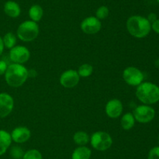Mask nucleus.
Masks as SVG:
<instances>
[{"label":"nucleus","instance_id":"26","mask_svg":"<svg viewBox=\"0 0 159 159\" xmlns=\"http://www.w3.org/2000/svg\"><path fill=\"white\" fill-rule=\"evenodd\" d=\"M8 65L5 61L0 60V76L5 74L6 70H7Z\"/></svg>","mask_w":159,"mask_h":159},{"label":"nucleus","instance_id":"12","mask_svg":"<svg viewBox=\"0 0 159 159\" xmlns=\"http://www.w3.org/2000/svg\"><path fill=\"white\" fill-rule=\"evenodd\" d=\"M123 112V104L120 100L112 99L106 105V113L110 118H116L120 117Z\"/></svg>","mask_w":159,"mask_h":159},{"label":"nucleus","instance_id":"7","mask_svg":"<svg viewBox=\"0 0 159 159\" xmlns=\"http://www.w3.org/2000/svg\"><path fill=\"white\" fill-rule=\"evenodd\" d=\"M123 78L130 86H138L144 80V73L134 66H129L124 70Z\"/></svg>","mask_w":159,"mask_h":159},{"label":"nucleus","instance_id":"6","mask_svg":"<svg viewBox=\"0 0 159 159\" xmlns=\"http://www.w3.org/2000/svg\"><path fill=\"white\" fill-rule=\"evenodd\" d=\"M134 117L140 123H148L152 122L155 116V111L148 104L139 105L134 110Z\"/></svg>","mask_w":159,"mask_h":159},{"label":"nucleus","instance_id":"21","mask_svg":"<svg viewBox=\"0 0 159 159\" xmlns=\"http://www.w3.org/2000/svg\"><path fill=\"white\" fill-rule=\"evenodd\" d=\"M93 68L90 64H83L81 66H79V70H78V73H79V76L82 77H88L90 75L93 73Z\"/></svg>","mask_w":159,"mask_h":159},{"label":"nucleus","instance_id":"14","mask_svg":"<svg viewBox=\"0 0 159 159\" xmlns=\"http://www.w3.org/2000/svg\"><path fill=\"white\" fill-rule=\"evenodd\" d=\"M4 12L8 17L16 18L20 15L21 9L18 3L14 1H7L4 5Z\"/></svg>","mask_w":159,"mask_h":159},{"label":"nucleus","instance_id":"25","mask_svg":"<svg viewBox=\"0 0 159 159\" xmlns=\"http://www.w3.org/2000/svg\"><path fill=\"white\" fill-rule=\"evenodd\" d=\"M148 159H159V147H155L150 150Z\"/></svg>","mask_w":159,"mask_h":159},{"label":"nucleus","instance_id":"28","mask_svg":"<svg viewBox=\"0 0 159 159\" xmlns=\"http://www.w3.org/2000/svg\"><path fill=\"white\" fill-rule=\"evenodd\" d=\"M147 19L148 20V21L150 22L151 24H152V23H154V22H155V20H157V19H158V17H157V15L155 13H154V12H152V13L149 14Z\"/></svg>","mask_w":159,"mask_h":159},{"label":"nucleus","instance_id":"32","mask_svg":"<svg viewBox=\"0 0 159 159\" xmlns=\"http://www.w3.org/2000/svg\"><path fill=\"white\" fill-rule=\"evenodd\" d=\"M157 2H158L159 3V0H157Z\"/></svg>","mask_w":159,"mask_h":159},{"label":"nucleus","instance_id":"29","mask_svg":"<svg viewBox=\"0 0 159 159\" xmlns=\"http://www.w3.org/2000/svg\"><path fill=\"white\" fill-rule=\"evenodd\" d=\"M3 50H4V44H3L2 41V38L0 37V55L2 54Z\"/></svg>","mask_w":159,"mask_h":159},{"label":"nucleus","instance_id":"5","mask_svg":"<svg viewBox=\"0 0 159 159\" xmlns=\"http://www.w3.org/2000/svg\"><path fill=\"white\" fill-rule=\"evenodd\" d=\"M91 145L95 150L104 151L108 150L113 144L111 136L106 132L98 131L94 132L90 138Z\"/></svg>","mask_w":159,"mask_h":159},{"label":"nucleus","instance_id":"2","mask_svg":"<svg viewBox=\"0 0 159 159\" xmlns=\"http://www.w3.org/2000/svg\"><path fill=\"white\" fill-rule=\"evenodd\" d=\"M28 70L22 64L12 63L8 65L5 73V79L9 86L19 87L23 85L28 78Z\"/></svg>","mask_w":159,"mask_h":159},{"label":"nucleus","instance_id":"33","mask_svg":"<svg viewBox=\"0 0 159 159\" xmlns=\"http://www.w3.org/2000/svg\"><path fill=\"white\" fill-rule=\"evenodd\" d=\"M158 141H159V136H158Z\"/></svg>","mask_w":159,"mask_h":159},{"label":"nucleus","instance_id":"1","mask_svg":"<svg viewBox=\"0 0 159 159\" xmlns=\"http://www.w3.org/2000/svg\"><path fill=\"white\" fill-rule=\"evenodd\" d=\"M127 29L133 37L144 38L152 31V24L146 17L135 15L128 18Z\"/></svg>","mask_w":159,"mask_h":159},{"label":"nucleus","instance_id":"9","mask_svg":"<svg viewBox=\"0 0 159 159\" xmlns=\"http://www.w3.org/2000/svg\"><path fill=\"white\" fill-rule=\"evenodd\" d=\"M100 20L96 17H89L83 20L81 23V29L87 34H94L99 32L101 29Z\"/></svg>","mask_w":159,"mask_h":159},{"label":"nucleus","instance_id":"31","mask_svg":"<svg viewBox=\"0 0 159 159\" xmlns=\"http://www.w3.org/2000/svg\"><path fill=\"white\" fill-rule=\"evenodd\" d=\"M155 66L157 67V68H158V69H159V58H158V59H157L156 61H155Z\"/></svg>","mask_w":159,"mask_h":159},{"label":"nucleus","instance_id":"4","mask_svg":"<svg viewBox=\"0 0 159 159\" xmlns=\"http://www.w3.org/2000/svg\"><path fill=\"white\" fill-rule=\"evenodd\" d=\"M39 34V26L36 22L26 20L23 22L17 29V37L25 42L32 41Z\"/></svg>","mask_w":159,"mask_h":159},{"label":"nucleus","instance_id":"27","mask_svg":"<svg viewBox=\"0 0 159 159\" xmlns=\"http://www.w3.org/2000/svg\"><path fill=\"white\" fill-rule=\"evenodd\" d=\"M152 30L159 34V19H157L154 23H152Z\"/></svg>","mask_w":159,"mask_h":159},{"label":"nucleus","instance_id":"30","mask_svg":"<svg viewBox=\"0 0 159 159\" xmlns=\"http://www.w3.org/2000/svg\"><path fill=\"white\" fill-rule=\"evenodd\" d=\"M37 75V72L34 70H31L30 71H28V76H31V77H34Z\"/></svg>","mask_w":159,"mask_h":159},{"label":"nucleus","instance_id":"3","mask_svg":"<svg viewBox=\"0 0 159 159\" xmlns=\"http://www.w3.org/2000/svg\"><path fill=\"white\" fill-rule=\"evenodd\" d=\"M136 96L143 104H155L159 101V87L153 83L142 82L137 87Z\"/></svg>","mask_w":159,"mask_h":159},{"label":"nucleus","instance_id":"24","mask_svg":"<svg viewBox=\"0 0 159 159\" xmlns=\"http://www.w3.org/2000/svg\"><path fill=\"white\" fill-rule=\"evenodd\" d=\"M110 13V10H109L108 7L106 6H102L96 12V17L99 20H104V19L107 18Z\"/></svg>","mask_w":159,"mask_h":159},{"label":"nucleus","instance_id":"20","mask_svg":"<svg viewBox=\"0 0 159 159\" xmlns=\"http://www.w3.org/2000/svg\"><path fill=\"white\" fill-rule=\"evenodd\" d=\"M3 44H4V47L11 49L13 47L16 46V37L13 33L9 32L7 34H5V36L2 38Z\"/></svg>","mask_w":159,"mask_h":159},{"label":"nucleus","instance_id":"17","mask_svg":"<svg viewBox=\"0 0 159 159\" xmlns=\"http://www.w3.org/2000/svg\"><path fill=\"white\" fill-rule=\"evenodd\" d=\"M43 11L40 5H33L29 9V16L32 21L38 22L40 21L43 17Z\"/></svg>","mask_w":159,"mask_h":159},{"label":"nucleus","instance_id":"22","mask_svg":"<svg viewBox=\"0 0 159 159\" xmlns=\"http://www.w3.org/2000/svg\"><path fill=\"white\" fill-rule=\"evenodd\" d=\"M9 154L13 159H21L24 155V151L20 146H13L11 147Z\"/></svg>","mask_w":159,"mask_h":159},{"label":"nucleus","instance_id":"8","mask_svg":"<svg viewBox=\"0 0 159 159\" xmlns=\"http://www.w3.org/2000/svg\"><path fill=\"white\" fill-rule=\"evenodd\" d=\"M30 57V52L26 47L17 45L11 48L9 58L14 63L23 64L27 62Z\"/></svg>","mask_w":159,"mask_h":159},{"label":"nucleus","instance_id":"13","mask_svg":"<svg viewBox=\"0 0 159 159\" xmlns=\"http://www.w3.org/2000/svg\"><path fill=\"white\" fill-rule=\"evenodd\" d=\"M31 132L27 127L19 126L15 128L11 133L12 140L17 143H23L30 138Z\"/></svg>","mask_w":159,"mask_h":159},{"label":"nucleus","instance_id":"11","mask_svg":"<svg viewBox=\"0 0 159 159\" xmlns=\"http://www.w3.org/2000/svg\"><path fill=\"white\" fill-rule=\"evenodd\" d=\"M14 107L13 98L7 93H0V118H5L12 112Z\"/></svg>","mask_w":159,"mask_h":159},{"label":"nucleus","instance_id":"19","mask_svg":"<svg viewBox=\"0 0 159 159\" xmlns=\"http://www.w3.org/2000/svg\"><path fill=\"white\" fill-rule=\"evenodd\" d=\"M73 140L76 144L79 146H85L89 142L90 138L87 132L84 131H78L73 136Z\"/></svg>","mask_w":159,"mask_h":159},{"label":"nucleus","instance_id":"15","mask_svg":"<svg viewBox=\"0 0 159 159\" xmlns=\"http://www.w3.org/2000/svg\"><path fill=\"white\" fill-rule=\"evenodd\" d=\"M12 143L11 134L4 129H0V156L7 151Z\"/></svg>","mask_w":159,"mask_h":159},{"label":"nucleus","instance_id":"18","mask_svg":"<svg viewBox=\"0 0 159 159\" xmlns=\"http://www.w3.org/2000/svg\"><path fill=\"white\" fill-rule=\"evenodd\" d=\"M120 124L123 129L125 130H130L132 129L135 124V118L133 114L128 112L123 115L120 120Z\"/></svg>","mask_w":159,"mask_h":159},{"label":"nucleus","instance_id":"16","mask_svg":"<svg viewBox=\"0 0 159 159\" xmlns=\"http://www.w3.org/2000/svg\"><path fill=\"white\" fill-rule=\"evenodd\" d=\"M92 151L89 147L80 146L76 148L72 153L71 159H90Z\"/></svg>","mask_w":159,"mask_h":159},{"label":"nucleus","instance_id":"10","mask_svg":"<svg viewBox=\"0 0 159 159\" xmlns=\"http://www.w3.org/2000/svg\"><path fill=\"white\" fill-rule=\"evenodd\" d=\"M79 75L76 70H66L61 74L60 77V83L64 87L72 88L75 87L79 82Z\"/></svg>","mask_w":159,"mask_h":159},{"label":"nucleus","instance_id":"23","mask_svg":"<svg viewBox=\"0 0 159 159\" xmlns=\"http://www.w3.org/2000/svg\"><path fill=\"white\" fill-rule=\"evenodd\" d=\"M23 159H43V157L38 150L31 149L24 153Z\"/></svg>","mask_w":159,"mask_h":159}]
</instances>
